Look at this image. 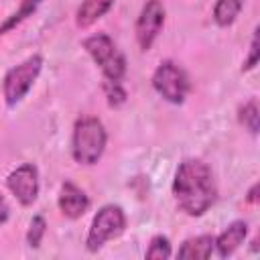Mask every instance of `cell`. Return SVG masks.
Wrapping results in <instances>:
<instances>
[{"label":"cell","instance_id":"obj_17","mask_svg":"<svg viewBox=\"0 0 260 260\" xmlns=\"http://www.w3.org/2000/svg\"><path fill=\"white\" fill-rule=\"evenodd\" d=\"M102 91H104V98H106V102H108L110 108H120V106H124L126 100H128V91H126V87L122 85V81L104 79Z\"/></svg>","mask_w":260,"mask_h":260},{"label":"cell","instance_id":"obj_22","mask_svg":"<svg viewBox=\"0 0 260 260\" xmlns=\"http://www.w3.org/2000/svg\"><path fill=\"white\" fill-rule=\"evenodd\" d=\"M252 252H258V238L252 240Z\"/></svg>","mask_w":260,"mask_h":260},{"label":"cell","instance_id":"obj_13","mask_svg":"<svg viewBox=\"0 0 260 260\" xmlns=\"http://www.w3.org/2000/svg\"><path fill=\"white\" fill-rule=\"evenodd\" d=\"M43 0H20L18 6L0 22V39L4 35H8L10 30H14L16 26H20L28 16H32L37 12V8L41 6Z\"/></svg>","mask_w":260,"mask_h":260},{"label":"cell","instance_id":"obj_20","mask_svg":"<svg viewBox=\"0 0 260 260\" xmlns=\"http://www.w3.org/2000/svg\"><path fill=\"white\" fill-rule=\"evenodd\" d=\"M8 217H10V207H8V201H6L4 193L0 191V228L8 221Z\"/></svg>","mask_w":260,"mask_h":260},{"label":"cell","instance_id":"obj_18","mask_svg":"<svg viewBox=\"0 0 260 260\" xmlns=\"http://www.w3.org/2000/svg\"><path fill=\"white\" fill-rule=\"evenodd\" d=\"M45 234H47V219L43 215H32V219L28 223V230H26V244H28V248L37 250L41 246Z\"/></svg>","mask_w":260,"mask_h":260},{"label":"cell","instance_id":"obj_8","mask_svg":"<svg viewBox=\"0 0 260 260\" xmlns=\"http://www.w3.org/2000/svg\"><path fill=\"white\" fill-rule=\"evenodd\" d=\"M6 189L18 201L20 207H32L39 199L41 179L39 169L32 162H22L6 175Z\"/></svg>","mask_w":260,"mask_h":260},{"label":"cell","instance_id":"obj_6","mask_svg":"<svg viewBox=\"0 0 260 260\" xmlns=\"http://www.w3.org/2000/svg\"><path fill=\"white\" fill-rule=\"evenodd\" d=\"M150 83H152V89L173 106H181L191 91V79L187 71L173 59H165L156 65V69L152 71Z\"/></svg>","mask_w":260,"mask_h":260},{"label":"cell","instance_id":"obj_1","mask_svg":"<svg viewBox=\"0 0 260 260\" xmlns=\"http://www.w3.org/2000/svg\"><path fill=\"white\" fill-rule=\"evenodd\" d=\"M171 193L179 211H183L185 215H205L217 201V185L209 165L201 158L181 160L173 177Z\"/></svg>","mask_w":260,"mask_h":260},{"label":"cell","instance_id":"obj_4","mask_svg":"<svg viewBox=\"0 0 260 260\" xmlns=\"http://www.w3.org/2000/svg\"><path fill=\"white\" fill-rule=\"evenodd\" d=\"M126 225H128V217L120 205L116 203L102 205L89 223V230L85 236V250L91 254L100 252L110 240L120 238L126 232Z\"/></svg>","mask_w":260,"mask_h":260},{"label":"cell","instance_id":"obj_14","mask_svg":"<svg viewBox=\"0 0 260 260\" xmlns=\"http://www.w3.org/2000/svg\"><path fill=\"white\" fill-rule=\"evenodd\" d=\"M242 8H244V0H215L211 18L219 28H228L238 20Z\"/></svg>","mask_w":260,"mask_h":260},{"label":"cell","instance_id":"obj_21","mask_svg":"<svg viewBox=\"0 0 260 260\" xmlns=\"http://www.w3.org/2000/svg\"><path fill=\"white\" fill-rule=\"evenodd\" d=\"M258 183H252V187L248 189V193H246V197H244V201L248 203V205H256L258 203V199H260V195H258Z\"/></svg>","mask_w":260,"mask_h":260},{"label":"cell","instance_id":"obj_3","mask_svg":"<svg viewBox=\"0 0 260 260\" xmlns=\"http://www.w3.org/2000/svg\"><path fill=\"white\" fill-rule=\"evenodd\" d=\"M83 51L89 55V59L95 63V67L102 71L104 79L110 81H122L128 71V63L116 41L106 32H93L81 41Z\"/></svg>","mask_w":260,"mask_h":260},{"label":"cell","instance_id":"obj_11","mask_svg":"<svg viewBox=\"0 0 260 260\" xmlns=\"http://www.w3.org/2000/svg\"><path fill=\"white\" fill-rule=\"evenodd\" d=\"M116 2L118 0H81V4L75 10V26L77 28H89L100 18H104Z\"/></svg>","mask_w":260,"mask_h":260},{"label":"cell","instance_id":"obj_7","mask_svg":"<svg viewBox=\"0 0 260 260\" xmlns=\"http://www.w3.org/2000/svg\"><path fill=\"white\" fill-rule=\"evenodd\" d=\"M167 20V8L162 0H146L136 16L134 22V37H136V45L142 53L150 51L154 41L158 39V35L162 32Z\"/></svg>","mask_w":260,"mask_h":260},{"label":"cell","instance_id":"obj_5","mask_svg":"<svg viewBox=\"0 0 260 260\" xmlns=\"http://www.w3.org/2000/svg\"><path fill=\"white\" fill-rule=\"evenodd\" d=\"M43 55L35 53L26 59H22L20 63L12 65L2 79V98L6 102L8 108L18 106L24 95L30 91V87L37 83L41 71H43Z\"/></svg>","mask_w":260,"mask_h":260},{"label":"cell","instance_id":"obj_9","mask_svg":"<svg viewBox=\"0 0 260 260\" xmlns=\"http://www.w3.org/2000/svg\"><path fill=\"white\" fill-rule=\"evenodd\" d=\"M91 201H89V195L79 187L75 185L73 181H63L61 187H59V195H57V207L61 211L63 217L67 219H79L85 215V211L89 209Z\"/></svg>","mask_w":260,"mask_h":260},{"label":"cell","instance_id":"obj_12","mask_svg":"<svg viewBox=\"0 0 260 260\" xmlns=\"http://www.w3.org/2000/svg\"><path fill=\"white\" fill-rule=\"evenodd\" d=\"M211 254H213V236L211 234L187 238L177 250V258H181V260H207Z\"/></svg>","mask_w":260,"mask_h":260},{"label":"cell","instance_id":"obj_19","mask_svg":"<svg viewBox=\"0 0 260 260\" xmlns=\"http://www.w3.org/2000/svg\"><path fill=\"white\" fill-rule=\"evenodd\" d=\"M258 61H260V45H258V28H254L252 39H250V47H248V57L242 63V71L248 73V71L256 69Z\"/></svg>","mask_w":260,"mask_h":260},{"label":"cell","instance_id":"obj_10","mask_svg":"<svg viewBox=\"0 0 260 260\" xmlns=\"http://www.w3.org/2000/svg\"><path fill=\"white\" fill-rule=\"evenodd\" d=\"M248 238V221L244 219H234L232 223L225 225L223 232L213 236V252H217L219 258H230L236 254V250L246 244Z\"/></svg>","mask_w":260,"mask_h":260},{"label":"cell","instance_id":"obj_15","mask_svg":"<svg viewBox=\"0 0 260 260\" xmlns=\"http://www.w3.org/2000/svg\"><path fill=\"white\" fill-rule=\"evenodd\" d=\"M238 122H240V126H244V130H248L252 136H258V132H260V110H258L256 98L244 102V104L238 108Z\"/></svg>","mask_w":260,"mask_h":260},{"label":"cell","instance_id":"obj_16","mask_svg":"<svg viewBox=\"0 0 260 260\" xmlns=\"http://www.w3.org/2000/svg\"><path fill=\"white\" fill-rule=\"evenodd\" d=\"M144 256L148 260H167L173 256V248H171V240L162 234H156L150 238L148 246H146V252Z\"/></svg>","mask_w":260,"mask_h":260},{"label":"cell","instance_id":"obj_2","mask_svg":"<svg viewBox=\"0 0 260 260\" xmlns=\"http://www.w3.org/2000/svg\"><path fill=\"white\" fill-rule=\"evenodd\" d=\"M108 144V132L100 118L81 116L71 132V156L81 167H93L102 160Z\"/></svg>","mask_w":260,"mask_h":260}]
</instances>
